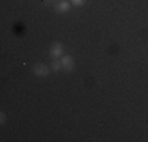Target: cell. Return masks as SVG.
Wrapping results in <instances>:
<instances>
[{
    "label": "cell",
    "mask_w": 148,
    "mask_h": 142,
    "mask_svg": "<svg viewBox=\"0 0 148 142\" xmlns=\"http://www.w3.org/2000/svg\"><path fill=\"white\" fill-rule=\"evenodd\" d=\"M62 68H63V63L62 62H54V65H52V70H54V71H58Z\"/></svg>",
    "instance_id": "cell-5"
},
{
    "label": "cell",
    "mask_w": 148,
    "mask_h": 142,
    "mask_svg": "<svg viewBox=\"0 0 148 142\" xmlns=\"http://www.w3.org/2000/svg\"><path fill=\"white\" fill-rule=\"evenodd\" d=\"M68 8H69V3L68 2H62L58 5V10L60 11H68Z\"/></svg>",
    "instance_id": "cell-4"
},
{
    "label": "cell",
    "mask_w": 148,
    "mask_h": 142,
    "mask_svg": "<svg viewBox=\"0 0 148 142\" xmlns=\"http://www.w3.org/2000/svg\"><path fill=\"white\" fill-rule=\"evenodd\" d=\"M73 2V5H77V6H80L84 3V0H71Z\"/></svg>",
    "instance_id": "cell-6"
},
{
    "label": "cell",
    "mask_w": 148,
    "mask_h": 142,
    "mask_svg": "<svg viewBox=\"0 0 148 142\" xmlns=\"http://www.w3.org/2000/svg\"><path fill=\"white\" fill-rule=\"evenodd\" d=\"M33 73L36 74V76H47V74H49V68L46 65H43V63H38V65L33 68Z\"/></svg>",
    "instance_id": "cell-1"
},
{
    "label": "cell",
    "mask_w": 148,
    "mask_h": 142,
    "mask_svg": "<svg viewBox=\"0 0 148 142\" xmlns=\"http://www.w3.org/2000/svg\"><path fill=\"white\" fill-rule=\"evenodd\" d=\"M62 63H63V68L68 70V71H71V70L74 68V62H73V59H71L69 55L63 57V59H62Z\"/></svg>",
    "instance_id": "cell-3"
},
{
    "label": "cell",
    "mask_w": 148,
    "mask_h": 142,
    "mask_svg": "<svg viewBox=\"0 0 148 142\" xmlns=\"http://www.w3.org/2000/svg\"><path fill=\"white\" fill-rule=\"evenodd\" d=\"M51 54H52V57H60L63 54V46L60 43H54V46L51 49Z\"/></svg>",
    "instance_id": "cell-2"
}]
</instances>
